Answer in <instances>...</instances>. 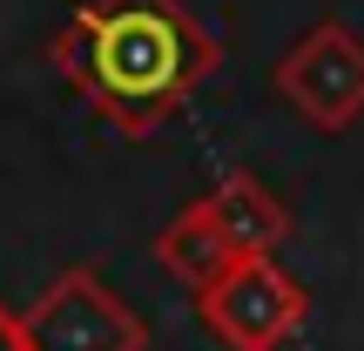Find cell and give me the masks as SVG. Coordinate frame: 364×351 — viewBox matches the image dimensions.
Here are the masks:
<instances>
[{
    "label": "cell",
    "instance_id": "obj_3",
    "mask_svg": "<svg viewBox=\"0 0 364 351\" xmlns=\"http://www.w3.org/2000/svg\"><path fill=\"white\" fill-rule=\"evenodd\" d=\"M21 345L27 351H149V325L135 304L108 290L102 271L75 263L21 311Z\"/></svg>",
    "mask_w": 364,
    "mask_h": 351
},
{
    "label": "cell",
    "instance_id": "obj_5",
    "mask_svg": "<svg viewBox=\"0 0 364 351\" xmlns=\"http://www.w3.org/2000/svg\"><path fill=\"white\" fill-rule=\"evenodd\" d=\"M203 203H209V216L223 223V236L236 243V257H277V243L290 236V209L277 203L250 169H230Z\"/></svg>",
    "mask_w": 364,
    "mask_h": 351
},
{
    "label": "cell",
    "instance_id": "obj_2",
    "mask_svg": "<svg viewBox=\"0 0 364 351\" xmlns=\"http://www.w3.org/2000/svg\"><path fill=\"white\" fill-rule=\"evenodd\" d=\"M196 318L223 351H277L311 318V290L277 257H236L216 284L196 290Z\"/></svg>",
    "mask_w": 364,
    "mask_h": 351
},
{
    "label": "cell",
    "instance_id": "obj_7",
    "mask_svg": "<svg viewBox=\"0 0 364 351\" xmlns=\"http://www.w3.org/2000/svg\"><path fill=\"white\" fill-rule=\"evenodd\" d=\"M0 351H27L21 345V311H7V304H0Z\"/></svg>",
    "mask_w": 364,
    "mask_h": 351
},
{
    "label": "cell",
    "instance_id": "obj_4",
    "mask_svg": "<svg viewBox=\"0 0 364 351\" xmlns=\"http://www.w3.org/2000/svg\"><path fill=\"white\" fill-rule=\"evenodd\" d=\"M277 95H284L317 135H344L364 115V41L344 21H317L311 34L277 61Z\"/></svg>",
    "mask_w": 364,
    "mask_h": 351
},
{
    "label": "cell",
    "instance_id": "obj_1",
    "mask_svg": "<svg viewBox=\"0 0 364 351\" xmlns=\"http://www.w3.org/2000/svg\"><path fill=\"white\" fill-rule=\"evenodd\" d=\"M48 54L129 142H149L223 61L216 34L182 0H81Z\"/></svg>",
    "mask_w": 364,
    "mask_h": 351
},
{
    "label": "cell",
    "instance_id": "obj_6",
    "mask_svg": "<svg viewBox=\"0 0 364 351\" xmlns=\"http://www.w3.org/2000/svg\"><path fill=\"white\" fill-rule=\"evenodd\" d=\"M156 263H162L169 277H182L189 290H203V284H216V277L236 263V243L223 236V223L209 216V203H189V209H176V216L162 223Z\"/></svg>",
    "mask_w": 364,
    "mask_h": 351
}]
</instances>
